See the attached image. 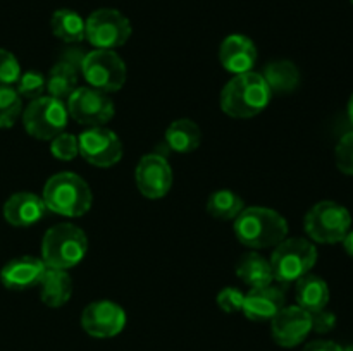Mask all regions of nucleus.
<instances>
[{
    "mask_svg": "<svg viewBox=\"0 0 353 351\" xmlns=\"http://www.w3.org/2000/svg\"><path fill=\"white\" fill-rule=\"evenodd\" d=\"M272 92L261 72L236 74L221 92V109L233 119H250L264 112Z\"/></svg>",
    "mask_w": 353,
    "mask_h": 351,
    "instance_id": "1",
    "label": "nucleus"
},
{
    "mask_svg": "<svg viewBox=\"0 0 353 351\" xmlns=\"http://www.w3.org/2000/svg\"><path fill=\"white\" fill-rule=\"evenodd\" d=\"M238 241L252 250L274 248L288 236V222L281 213L268 206H245L234 219Z\"/></svg>",
    "mask_w": 353,
    "mask_h": 351,
    "instance_id": "2",
    "label": "nucleus"
},
{
    "mask_svg": "<svg viewBox=\"0 0 353 351\" xmlns=\"http://www.w3.org/2000/svg\"><path fill=\"white\" fill-rule=\"evenodd\" d=\"M45 206L50 212L64 217L85 215L93 203V193L88 182L74 172L54 174L43 188Z\"/></svg>",
    "mask_w": 353,
    "mask_h": 351,
    "instance_id": "3",
    "label": "nucleus"
},
{
    "mask_svg": "<svg viewBox=\"0 0 353 351\" xmlns=\"http://www.w3.org/2000/svg\"><path fill=\"white\" fill-rule=\"evenodd\" d=\"M88 251V237L72 224H57L45 233L41 243V260L48 268L74 267L85 258Z\"/></svg>",
    "mask_w": 353,
    "mask_h": 351,
    "instance_id": "4",
    "label": "nucleus"
},
{
    "mask_svg": "<svg viewBox=\"0 0 353 351\" xmlns=\"http://www.w3.org/2000/svg\"><path fill=\"white\" fill-rule=\"evenodd\" d=\"M269 262L274 281L288 286L310 274L317 262V248L303 237H286L274 246Z\"/></svg>",
    "mask_w": 353,
    "mask_h": 351,
    "instance_id": "5",
    "label": "nucleus"
},
{
    "mask_svg": "<svg viewBox=\"0 0 353 351\" xmlns=\"http://www.w3.org/2000/svg\"><path fill=\"white\" fill-rule=\"evenodd\" d=\"M303 226L307 236L316 243H341L352 229V215L341 203L324 200L307 212Z\"/></svg>",
    "mask_w": 353,
    "mask_h": 351,
    "instance_id": "6",
    "label": "nucleus"
},
{
    "mask_svg": "<svg viewBox=\"0 0 353 351\" xmlns=\"http://www.w3.org/2000/svg\"><path fill=\"white\" fill-rule=\"evenodd\" d=\"M69 123V112L64 102L43 95L31 100L23 112L24 129L30 136L41 141L54 140L57 134L64 133Z\"/></svg>",
    "mask_w": 353,
    "mask_h": 351,
    "instance_id": "7",
    "label": "nucleus"
},
{
    "mask_svg": "<svg viewBox=\"0 0 353 351\" xmlns=\"http://www.w3.org/2000/svg\"><path fill=\"white\" fill-rule=\"evenodd\" d=\"M81 74L88 86L110 93L123 88L126 83L128 71L124 61L116 52L95 48L92 52H86L81 65Z\"/></svg>",
    "mask_w": 353,
    "mask_h": 351,
    "instance_id": "8",
    "label": "nucleus"
},
{
    "mask_svg": "<svg viewBox=\"0 0 353 351\" xmlns=\"http://www.w3.org/2000/svg\"><path fill=\"white\" fill-rule=\"evenodd\" d=\"M133 28L130 19L116 9L93 10L85 21V38L95 48L114 50L130 40Z\"/></svg>",
    "mask_w": 353,
    "mask_h": 351,
    "instance_id": "9",
    "label": "nucleus"
},
{
    "mask_svg": "<svg viewBox=\"0 0 353 351\" xmlns=\"http://www.w3.org/2000/svg\"><path fill=\"white\" fill-rule=\"evenodd\" d=\"M71 119L81 126H105L114 117V102L105 92L92 86H78L65 102Z\"/></svg>",
    "mask_w": 353,
    "mask_h": 351,
    "instance_id": "10",
    "label": "nucleus"
},
{
    "mask_svg": "<svg viewBox=\"0 0 353 351\" xmlns=\"http://www.w3.org/2000/svg\"><path fill=\"white\" fill-rule=\"evenodd\" d=\"M79 141V155L95 167H112L123 158V143L112 129L105 126L88 127Z\"/></svg>",
    "mask_w": 353,
    "mask_h": 351,
    "instance_id": "11",
    "label": "nucleus"
},
{
    "mask_svg": "<svg viewBox=\"0 0 353 351\" xmlns=\"http://www.w3.org/2000/svg\"><path fill=\"white\" fill-rule=\"evenodd\" d=\"M124 326H126V312L123 306L110 299L90 303L81 313V327L85 332L99 339L117 336L123 332Z\"/></svg>",
    "mask_w": 353,
    "mask_h": 351,
    "instance_id": "12",
    "label": "nucleus"
},
{
    "mask_svg": "<svg viewBox=\"0 0 353 351\" xmlns=\"http://www.w3.org/2000/svg\"><path fill=\"white\" fill-rule=\"evenodd\" d=\"M134 181L141 195L150 200H159L168 195L171 189L172 169L164 155L148 153L138 162Z\"/></svg>",
    "mask_w": 353,
    "mask_h": 351,
    "instance_id": "13",
    "label": "nucleus"
},
{
    "mask_svg": "<svg viewBox=\"0 0 353 351\" xmlns=\"http://www.w3.org/2000/svg\"><path fill=\"white\" fill-rule=\"evenodd\" d=\"M312 332V317L299 305L283 306L271 320V334L276 344L283 348H295Z\"/></svg>",
    "mask_w": 353,
    "mask_h": 351,
    "instance_id": "14",
    "label": "nucleus"
},
{
    "mask_svg": "<svg viewBox=\"0 0 353 351\" xmlns=\"http://www.w3.org/2000/svg\"><path fill=\"white\" fill-rule=\"evenodd\" d=\"M259 52L254 41L245 34H230L223 40L219 48V61L228 72L245 74L254 69Z\"/></svg>",
    "mask_w": 353,
    "mask_h": 351,
    "instance_id": "15",
    "label": "nucleus"
},
{
    "mask_svg": "<svg viewBox=\"0 0 353 351\" xmlns=\"http://www.w3.org/2000/svg\"><path fill=\"white\" fill-rule=\"evenodd\" d=\"M47 268L48 267L41 258L17 257L2 268L0 281L6 288L23 291V289H30L40 284Z\"/></svg>",
    "mask_w": 353,
    "mask_h": 351,
    "instance_id": "16",
    "label": "nucleus"
},
{
    "mask_svg": "<svg viewBox=\"0 0 353 351\" xmlns=\"http://www.w3.org/2000/svg\"><path fill=\"white\" fill-rule=\"evenodd\" d=\"M285 306V292L276 286H264V288H254L245 292L243 310L245 317L254 322H265L272 320L278 315L279 310Z\"/></svg>",
    "mask_w": 353,
    "mask_h": 351,
    "instance_id": "17",
    "label": "nucleus"
},
{
    "mask_svg": "<svg viewBox=\"0 0 353 351\" xmlns=\"http://www.w3.org/2000/svg\"><path fill=\"white\" fill-rule=\"evenodd\" d=\"M47 206L43 198L34 193L21 191L10 196L3 205V217L10 226L28 227L43 219Z\"/></svg>",
    "mask_w": 353,
    "mask_h": 351,
    "instance_id": "18",
    "label": "nucleus"
},
{
    "mask_svg": "<svg viewBox=\"0 0 353 351\" xmlns=\"http://www.w3.org/2000/svg\"><path fill=\"white\" fill-rule=\"evenodd\" d=\"M295 298L300 308L316 313L330 303V286L319 275L307 274L295 282Z\"/></svg>",
    "mask_w": 353,
    "mask_h": 351,
    "instance_id": "19",
    "label": "nucleus"
},
{
    "mask_svg": "<svg viewBox=\"0 0 353 351\" xmlns=\"http://www.w3.org/2000/svg\"><path fill=\"white\" fill-rule=\"evenodd\" d=\"M165 147L176 153L195 151L202 143V131L192 119H178L165 129Z\"/></svg>",
    "mask_w": 353,
    "mask_h": 351,
    "instance_id": "20",
    "label": "nucleus"
},
{
    "mask_svg": "<svg viewBox=\"0 0 353 351\" xmlns=\"http://www.w3.org/2000/svg\"><path fill=\"white\" fill-rule=\"evenodd\" d=\"M236 275L243 284L248 288H264V286L272 284V268L269 258L262 257L257 251L243 255L236 265Z\"/></svg>",
    "mask_w": 353,
    "mask_h": 351,
    "instance_id": "21",
    "label": "nucleus"
},
{
    "mask_svg": "<svg viewBox=\"0 0 353 351\" xmlns=\"http://www.w3.org/2000/svg\"><path fill=\"white\" fill-rule=\"evenodd\" d=\"M41 286V301L50 308H59L71 299L72 279L71 275L61 268H47Z\"/></svg>",
    "mask_w": 353,
    "mask_h": 351,
    "instance_id": "22",
    "label": "nucleus"
},
{
    "mask_svg": "<svg viewBox=\"0 0 353 351\" xmlns=\"http://www.w3.org/2000/svg\"><path fill=\"white\" fill-rule=\"evenodd\" d=\"M52 33L65 43H79L85 40V19L71 9H59L52 14Z\"/></svg>",
    "mask_w": 353,
    "mask_h": 351,
    "instance_id": "23",
    "label": "nucleus"
},
{
    "mask_svg": "<svg viewBox=\"0 0 353 351\" xmlns=\"http://www.w3.org/2000/svg\"><path fill=\"white\" fill-rule=\"evenodd\" d=\"M265 83L274 93H290L299 86L300 71L293 62L290 61H274L265 65L264 72Z\"/></svg>",
    "mask_w": 353,
    "mask_h": 351,
    "instance_id": "24",
    "label": "nucleus"
},
{
    "mask_svg": "<svg viewBox=\"0 0 353 351\" xmlns=\"http://www.w3.org/2000/svg\"><path fill=\"white\" fill-rule=\"evenodd\" d=\"M76 88H78V71L65 62L59 61L47 76L48 96L65 103Z\"/></svg>",
    "mask_w": 353,
    "mask_h": 351,
    "instance_id": "25",
    "label": "nucleus"
},
{
    "mask_svg": "<svg viewBox=\"0 0 353 351\" xmlns=\"http://www.w3.org/2000/svg\"><path fill=\"white\" fill-rule=\"evenodd\" d=\"M243 209L241 196L231 189H217L207 200V212L217 220H234Z\"/></svg>",
    "mask_w": 353,
    "mask_h": 351,
    "instance_id": "26",
    "label": "nucleus"
},
{
    "mask_svg": "<svg viewBox=\"0 0 353 351\" xmlns=\"http://www.w3.org/2000/svg\"><path fill=\"white\" fill-rule=\"evenodd\" d=\"M23 114V98L16 88L0 85V127H12Z\"/></svg>",
    "mask_w": 353,
    "mask_h": 351,
    "instance_id": "27",
    "label": "nucleus"
},
{
    "mask_svg": "<svg viewBox=\"0 0 353 351\" xmlns=\"http://www.w3.org/2000/svg\"><path fill=\"white\" fill-rule=\"evenodd\" d=\"M16 92L19 93L21 98L37 100L43 96L47 92V78L38 71L21 72L19 79L16 83Z\"/></svg>",
    "mask_w": 353,
    "mask_h": 351,
    "instance_id": "28",
    "label": "nucleus"
},
{
    "mask_svg": "<svg viewBox=\"0 0 353 351\" xmlns=\"http://www.w3.org/2000/svg\"><path fill=\"white\" fill-rule=\"evenodd\" d=\"M50 153L59 160H72L79 155V141L74 134L61 133L50 140Z\"/></svg>",
    "mask_w": 353,
    "mask_h": 351,
    "instance_id": "29",
    "label": "nucleus"
},
{
    "mask_svg": "<svg viewBox=\"0 0 353 351\" xmlns=\"http://www.w3.org/2000/svg\"><path fill=\"white\" fill-rule=\"evenodd\" d=\"M334 158H336V167L343 174L353 176V131H348L340 138L334 148Z\"/></svg>",
    "mask_w": 353,
    "mask_h": 351,
    "instance_id": "30",
    "label": "nucleus"
},
{
    "mask_svg": "<svg viewBox=\"0 0 353 351\" xmlns=\"http://www.w3.org/2000/svg\"><path fill=\"white\" fill-rule=\"evenodd\" d=\"M21 76V65L14 54L0 48V85H16Z\"/></svg>",
    "mask_w": 353,
    "mask_h": 351,
    "instance_id": "31",
    "label": "nucleus"
},
{
    "mask_svg": "<svg viewBox=\"0 0 353 351\" xmlns=\"http://www.w3.org/2000/svg\"><path fill=\"white\" fill-rule=\"evenodd\" d=\"M217 306L226 313H238L243 310L245 292L238 288H224L221 289L216 298Z\"/></svg>",
    "mask_w": 353,
    "mask_h": 351,
    "instance_id": "32",
    "label": "nucleus"
},
{
    "mask_svg": "<svg viewBox=\"0 0 353 351\" xmlns=\"http://www.w3.org/2000/svg\"><path fill=\"white\" fill-rule=\"evenodd\" d=\"M310 317H312V330L319 334L330 332L336 326V315L333 312H327L326 308L319 310L316 313H310Z\"/></svg>",
    "mask_w": 353,
    "mask_h": 351,
    "instance_id": "33",
    "label": "nucleus"
},
{
    "mask_svg": "<svg viewBox=\"0 0 353 351\" xmlns=\"http://www.w3.org/2000/svg\"><path fill=\"white\" fill-rule=\"evenodd\" d=\"M85 55L86 52L83 50V48L71 47L68 48V50L62 52L61 61L65 62L68 65H71V67H74L78 72H81V65H83V61H85Z\"/></svg>",
    "mask_w": 353,
    "mask_h": 351,
    "instance_id": "34",
    "label": "nucleus"
},
{
    "mask_svg": "<svg viewBox=\"0 0 353 351\" xmlns=\"http://www.w3.org/2000/svg\"><path fill=\"white\" fill-rule=\"evenodd\" d=\"M303 351H343V348L338 343H334V341L317 339L307 344V346L303 348Z\"/></svg>",
    "mask_w": 353,
    "mask_h": 351,
    "instance_id": "35",
    "label": "nucleus"
},
{
    "mask_svg": "<svg viewBox=\"0 0 353 351\" xmlns=\"http://www.w3.org/2000/svg\"><path fill=\"white\" fill-rule=\"evenodd\" d=\"M341 243H343L345 251H347V253L353 258V229L348 231L347 236L343 237V241H341Z\"/></svg>",
    "mask_w": 353,
    "mask_h": 351,
    "instance_id": "36",
    "label": "nucleus"
},
{
    "mask_svg": "<svg viewBox=\"0 0 353 351\" xmlns=\"http://www.w3.org/2000/svg\"><path fill=\"white\" fill-rule=\"evenodd\" d=\"M347 114H348V119H350L352 126H353V93L350 96V100H348V107H347Z\"/></svg>",
    "mask_w": 353,
    "mask_h": 351,
    "instance_id": "37",
    "label": "nucleus"
},
{
    "mask_svg": "<svg viewBox=\"0 0 353 351\" xmlns=\"http://www.w3.org/2000/svg\"><path fill=\"white\" fill-rule=\"evenodd\" d=\"M343 351H353V344H350V346L343 348Z\"/></svg>",
    "mask_w": 353,
    "mask_h": 351,
    "instance_id": "38",
    "label": "nucleus"
},
{
    "mask_svg": "<svg viewBox=\"0 0 353 351\" xmlns=\"http://www.w3.org/2000/svg\"><path fill=\"white\" fill-rule=\"evenodd\" d=\"M350 2H352V3H353V0H350Z\"/></svg>",
    "mask_w": 353,
    "mask_h": 351,
    "instance_id": "39",
    "label": "nucleus"
}]
</instances>
